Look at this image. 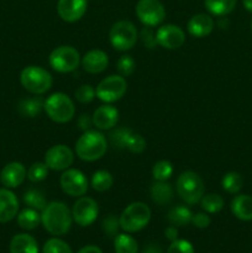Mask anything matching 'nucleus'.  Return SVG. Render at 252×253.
Returning <instances> with one entry per match:
<instances>
[{
    "instance_id": "8fccbe9b",
    "label": "nucleus",
    "mask_w": 252,
    "mask_h": 253,
    "mask_svg": "<svg viewBox=\"0 0 252 253\" xmlns=\"http://www.w3.org/2000/svg\"><path fill=\"white\" fill-rule=\"evenodd\" d=\"M142 253H156V252H155V250H153V249H150V250H147V251H145Z\"/></svg>"
},
{
    "instance_id": "dca6fc26",
    "label": "nucleus",
    "mask_w": 252,
    "mask_h": 253,
    "mask_svg": "<svg viewBox=\"0 0 252 253\" xmlns=\"http://www.w3.org/2000/svg\"><path fill=\"white\" fill-rule=\"evenodd\" d=\"M91 120H93V126H95L96 130H111L115 127L119 121V110L110 104H104L94 111Z\"/></svg>"
},
{
    "instance_id": "4c0bfd02",
    "label": "nucleus",
    "mask_w": 252,
    "mask_h": 253,
    "mask_svg": "<svg viewBox=\"0 0 252 253\" xmlns=\"http://www.w3.org/2000/svg\"><path fill=\"white\" fill-rule=\"evenodd\" d=\"M74 96H76L77 100L81 104H89L94 100V98L96 96V91L90 84H82L81 86H78L76 91H74Z\"/></svg>"
},
{
    "instance_id": "6e6552de",
    "label": "nucleus",
    "mask_w": 252,
    "mask_h": 253,
    "mask_svg": "<svg viewBox=\"0 0 252 253\" xmlns=\"http://www.w3.org/2000/svg\"><path fill=\"white\" fill-rule=\"evenodd\" d=\"M81 54L73 46L56 47L49 53V66L59 73H71L76 71L81 64Z\"/></svg>"
},
{
    "instance_id": "0eeeda50",
    "label": "nucleus",
    "mask_w": 252,
    "mask_h": 253,
    "mask_svg": "<svg viewBox=\"0 0 252 253\" xmlns=\"http://www.w3.org/2000/svg\"><path fill=\"white\" fill-rule=\"evenodd\" d=\"M138 32L135 25L128 20H120L111 26L109 32L110 43L116 51H128L136 44Z\"/></svg>"
},
{
    "instance_id": "37998d69",
    "label": "nucleus",
    "mask_w": 252,
    "mask_h": 253,
    "mask_svg": "<svg viewBox=\"0 0 252 253\" xmlns=\"http://www.w3.org/2000/svg\"><path fill=\"white\" fill-rule=\"evenodd\" d=\"M210 222H211V219L209 217V215L204 214V212H198L192 217V224L198 229H207Z\"/></svg>"
},
{
    "instance_id": "1a4fd4ad",
    "label": "nucleus",
    "mask_w": 252,
    "mask_h": 253,
    "mask_svg": "<svg viewBox=\"0 0 252 253\" xmlns=\"http://www.w3.org/2000/svg\"><path fill=\"white\" fill-rule=\"evenodd\" d=\"M127 90V82L120 74H113L104 78L96 86V96L105 104L115 103L125 95Z\"/></svg>"
},
{
    "instance_id": "de8ad7c7",
    "label": "nucleus",
    "mask_w": 252,
    "mask_h": 253,
    "mask_svg": "<svg viewBox=\"0 0 252 253\" xmlns=\"http://www.w3.org/2000/svg\"><path fill=\"white\" fill-rule=\"evenodd\" d=\"M229 20H227L226 16H219V20H217V26L220 27V29H226L227 26H229Z\"/></svg>"
},
{
    "instance_id": "f3484780",
    "label": "nucleus",
    "mask_w": 252,
    "mask_h": 253,
    "mask_svg": "<svg viewBox=\"0 0 252 253\" xmlns=\"http://www.w3.org/2000/svg\"><path fill=\"white\" fill-rule=\"evenodd\" d=\"M27 177V170L24 165L20 162H10L2 168L0 173V182L5 188L12 189L17 188L24 183Z\"/></svg>"
},
{
    "instance_id": "20e7f679",
    "label": "nucleus",
    "mask_w": 252,
    "mask_h": 253,
    "mask_svg": "<svg viewBox=\"0 0 252 253\" xmlns=\"http://www.w3.org/2000/svg\"><path fill=\"white\" fill-rule=\"evenodd\" d=\"M20 83L29 93L42 95L52 88L51 73L40 66H27L20 73Z\"/></svg>"
},
{
    "instance_id": "393cba45",
    "label": "nucleus",
    "mask_w": 252,
    "mask_h": 253,
    "mask_svg": "<svg viewBox=\"0 0 252 253\" xmlns=\"http://www.w3.org/2000/svg\"><path fill=\"white\" fill-rule=\"evenodd\" d=\"M205 7L214 16H226L234 11L237 0H204Z\"/></svg>"
},
{
    "instance_id": "3c124183",
    "label": "nucleus",
    "mask_w": 252,
    "mask_h": 253,
    "mask_svg": "<svg viewBox=\"0 0 252 253\" xmlns=\"http://www.w3.org/2000/svg\"><path fill=\"white\" fill-rule=\"evenodd\" d=\"M251 30H252V20H251Z\"/></svg>"
},
{
    "instance_id": "423d86ee",
    "label": "nucleus",
    "mask_w": 252,
    "mask_h": 253,
    "mask_svg": "<svg viewBox=\"0 0 252 253\" xmlns=\"http://www.w3.org/2000/svg\"><path fill=\"white\" fill-rule=\"evenodd\" d=\"M175 188L180 199L189 205L198 204L205 192L204 182L200 175L193 170H185L180 173Z\"/></svg>"
},
{
    "instance_id": "09e8293b",
    "label": "nucleus",
    "mask_w": 252,
    "mask_h": 253,
    "mask_svg": "<svg viewBox=\"0 0 252 253\" xmlns=\"http://www.w3.org/2000/svg\"><path fill=\"white\" fill-rule=\"evenodd\" d=\"M242 5L249 12H252V0H242Z\"/></svg>"
},
{
    "instance_id": "cd10ccee",
    "label": "nucleus",
    "mask_w": 252,
    "mask_h": 253,
    "mask_svg": "<svg viewBox=\"0 0 252 253\" xmlns=\"http://www.w3.org/2000/svg\"><path fill=\"white\" fill-rule=\"evenodd\" d=\"M114 178L110 172L105 169H99L91 175V188L99 193H104L113 187Z\"/></svg>"
},
{
    "instance_id": "e433bc0d",
    "label": "nucleus",
    "mask_w": 252,
    "mask_h": 253,
    "mask_svg": "<svg viewBox=\"0 0 252 253\" xmlns=\"http://www.w3.org/2000/svg\"><path fill=\"white\" fill-rule=\"evenodd\" d=\"M126 148L130 151L131 153H135V155H140L143 151L146 150V140L143 138V136H141L140 133H131L128 136L127 141H126Z\"/></svg>"
},
{
    "instance_id": "c9c22d12",
    "label": "nucleus",
    "mask_w": 252,
    "mask_h": 253,
    "mask_svg": "<svg viewBox=\"0 0 252 253\" xmlns=\"http://www.w3.org/2000/svg\"><path fill=\"white\" fill-rule=\"evenodd\" d=\"M42 253H73L71 246L63 240L59 239H49L43 245Z\"/></svg>"
},
{
    "instance_id": "72a5a7b5",
    "label": "nucleus",
    "mask_w": 252,
    "mask_h": 253,
    "mask_svg": "<svg viewBox=\"0 0 252 253\" xmlns=\"http://www.w3.org/2000/svg\"><path fill=\"white\" fill-rule=\"evenodd\" d=\"M132 131L127 127H118L109 135V141L114 148H126V141Z\"/></svg>"
},
{
    "instance_id": "a18cd8bd",
    "label": "nucleus",
    "mask_w": 252,
    "mask_h": 253,
    "mask_svg": "<svg viewBox=\"0 0 252 253\" xmlns=\"http://www.w3.org/2000/svg\"><path fill=\"white\" fill-rule=\"evenodd\" d=\"M165 236L167 237L168 240H169L170 242L175 241L178 237V231H177V227L173 226V225H170V226H168L167 229L165 230Z\"/></svg>"
},
{
    "instance_id": "7ed1b4c3",
    "label": "nucleus",
    "mask_w": 252,
    "mask_h": 253,
    "mask_svg": "<svg viewBox=\"0 0 252 253\" xmlns=\"http://www.w3.org/2000/svg\"><path fill=\"white\" fill-rule=\"evenodd\" d=\"M43 110L52 121L57 124H66L74 118L76 106L67 94L53 93L44 99Z\"/></svg>"
},
{
    "instance_id": "a19ab883",
    "label": "nucleus",
    "mask_w": 252,
    "mask_h": 253,
    "mask_svg": "<svg viewBox=\"0 0 252 253\" xmlns=\"http://www.w3.org/2000/svg\"><path fill=\"white\" fill-rule=\"evenodd\" d=\"M140 37L142 40V43L146 48L153 49L158 46L157 39H156V32L153 31L152 27L145 26L140 32Z\"/></svg>"
},
{
    "instance_id": "49530a36",
    "label": "nucleus",
    "mask_w": 252,
    "mask_h": 253,
    "mask_svg": "<svg viewBox=\"0 0 252 253\" xmlns=\"http://www.w3.org/2000/svg\"><path fill=\"white\" fill-rule=\"evenodd\" d=\"M77 253H103L98 246H93V245H88V246L82 247Z\"/></svg>"
},
{
    "instance_id": "39448f33",
    "label": "nucleus",
    "mask_w": 252,
    "mask_h": 253,
    "mask_svg": "<svg viewBox=\"0 0 252 253\" xmlns=\"http://www.w3.org/2000/svg\"><path fill=\"white\" fill-rule=\"evenodd\" d=\"M151 220V209L142 202L131 203L121 212L119 221L120 227L125 232L132 234L142 230Z\"/></svg>"
},
{
    "instance_id": "7c9ffc66",
    "label": "nucleus",
    "mask_w": 252,
    "mask_h": 253,
    "mask_svg": "<svg viewBox=\"0 0 252 253\" xmlns=\"http://www.w3.org/2000/svg\"><path fill=\"white\" fill-rule=\"evenodd\" d=\"M221 187L229 194H239L244 187V179L237 172H229L222 177Z\"/></svg>"
},
{
    "instance_id": "9b49d317",
    "label": "nucleus",
    "mask_w": 252,
    "mask_h": 253,
    "mask_svg": "<svg viewBox=\"0 0 252 253\" xmlns=\"http://www.w3.org/2000/svg\"><path fill=\"white\" fill-rule=\"evenodd\" d=\"M59 184L62 190L69 197L81 198L88 190V179L85 174L76 168H68L63 170L59 178Z\"/></svg>"
},
{
    "instance_id": "f8f14e48",
    "label": "nucleus",
    "mask_w": 252,
    "mask_h": 253,
    "mask_svg": "<svg viewBox=\"0 0 252 253\" xmlns=\"http://www.w3.org/2000/svg\"><path fill=\"white\" fill-rule=\"evenodd\" d=\"M99 215V205L93 198L81 197L72 208V217L79 226H90Z\"/></svg>"
},
{
    "instance_id": "f704fd0d",
    "label": "nucleus",
    "mask_w": 252,
    "mask_h": 253,
    "mask_svg": "<svg viewBox=\"0 0 252 253\" xmlns=\"http://www.w3.org/2000/svg\"><path fill=\"white\" fill-rule=\"evenodd\" d=\"M48 169L49 168L44 162H35L30 166L29 170H27V178L32 183L42 182L48 175Z\"/></svg>"
},
{
    "instance_id": "f03ea898",
    "label": "nucleus",
    "mask_w": 252,
    "mask_h": 253,
    "mask_svg": "<svg viewBox=\"0 0 252 253\" xmlns=\"http://www.w3.org/2000/svg\"><path fill=\"white\" fill-rule=\"evenodd\" d=\"M108 150V140L98 130H86L76 142L77 156L85 162H94L103 157Z\"/></svg>"
},
{
    "instance_id": "9d476101",
    "label": "nucleus",
    "mask_w": 252,
    "mask_h": 253,
    "mask_svg": "<svg viewBox=\"0 0 252 253\" xmlns=\"http://www.w3.org/2000/svg\"><path fill=\"white\" fill-rule=\"evenodd\" d=\"M135 11L138 20L148 27L158 26L166 17V9L160 0H138Z\"/></svg>"
},
{
    "instance_id": "2f4dec72",
    "label": "nucleus",
    "mask_w": 252,
    "mask_h": 253,
    "mask_svg": "<svg viewBox=\"0 0 252 253\" xmlns=\"http://www.w3.org/2000/svg\"><path fill=\"white\" fill-rule=\"evenodd\" d=\"M24 203L29 208L35 210H43L47 205V200L43 193L39 189H29L24 194Z\"/></svg>"
},
{
    "instance_id": "412c9836",
    "label": "nucleus",
    "mask_w": 252,
    "mask_h": 253,
    "mask_svg": "<svg viewBox=\"0 0 252 253\" xmlns=\"http://www.w3.org/2000/svg\"><path fill=\"white\" fill-rule=\"evenodd\" d=\"M232 215L241 221H252V197L247 194H237L230 204Z\"/></svg>"
},
{
    "instance_id": "c03bdc74",
    "label": "nucleus",
    "mask_w": 252,
    "mask_h": 253,
    "mask_svg": "<svg viewBox=\"0 0 252 253\" xmlns=\"http://www.w3.org/2000/svg\"><path fill=\"white\" fill-rule=\"evenodd\" d=\"M77 125H78V127L84 132V131L86 130H90V126H93V120H91V118L89 115L83 114V115L79 116L78 120H77Z\"/></svg>"
},
{
    "instance_id": "5701e85b",
    "label": "nucleus",
    "mask_w": 252,
    "mask_h": 253,
    "mask_svg": "<svg viewBox=\"0 0 252 253\" xmlns=\"http://www.w3.org/2000/svg\"><path fill=\"white\" fill-rule=\"evenodd\" d=\"M151 199L158 205H166L173 199V188L167 182H157L155 180L150 189Z\"/></svg>"
},
{
    "instance_id": "473e14b6",
    "label": "nucleus",
    "mask_w": 252,
    "mask_h": 253,
    "mask_svg": "<svg viewBox=\"0 0 252 253\" xmlns=\"http://www.w3.org/2000/svg\"><path fill=\"white\" fill-rule=\"evenodd\" d=\"M173 165L169 161H158L152 168V177L157 182H167L173 174Z\"/></svg>"
},
{
    "instance_id": "a211bd4d",
    "label": "nucleus",
    "mask_w": 252,
    "mask_h": 253,
    "mask_svg": "<svg viewBox=\"0 0 252 253\" xmlns=\"http://www.w3.org/2000/svg\"><path fill=\"white\" fill-rule=\"evenodd\" d=\"M81 64L86 73L99 74L108 68L109 57L103 49H90L82 57Z\"/></svg>"
},
{
    "instance_id": "58836bf2",
    "label": "nucleus",
    "mask_w": 252,
    "mask_h": 253,
    "mask_svg": "<svg viewBox=\"0 0 252 253\" xmlns=\"http://www.w3.org/2000/svg\"><path fill=\"white\" fill-rule=\"evenodd\" d=\"M136 63L135 59L132 58L128 54H125V56H121L120 58L118 59V63H116V69H118L119 74L123 77H128L135 72Z\"/></svg>"
},
{
    "instance_id": "ea45409f",
    "label": "nucleus",
    "mask_w": 252,
    "mask_h": 253,
    "mask_svg": "<svg viewBox=\"0 0 252 253\" xmlns=\"http://www.w3.org/2000/svg\"><path fill=\"white\" fill-rule=\"evenodd\" d=\"M101 229L108 237H115L118 235L119 229H121L119 217H116L113 214H109L101 222Z\"/></svg>"
},
{
    "instance_id": "aec40b11",
    "label": "nucleus",
    "mask_w": 252,
    "mask_h": 253,
    "mask_svg": "<svg viewBox=\"0 0 252 253\" xmlns=\"http://www.w3.org/2000/svg\"><path fill=\"white\" fill-rule=\"evenodd\" d=\"M214 27V19L208 14H197L190 17L189 21H188V32L197 39L209 36Z\"/></svg>"
},
{
    "instance_id": "a878e982",
    "label": "nucleus",
    "mask_w": 252,
    "mask_h": 253,
    "mask_svg": "<svg viewBox=\"0 0 252 253\" xmlns=\"http://www.w3.org/2000/svg\"><path fill=\"white\" fill-rule=\"evenodd\" d=\"M193 214L189 210V208L184 207V205H177V207L172 208L168 211L167 219L170 225L178 227V226H185V225L192 222Z\"/></svg>"
},
{
    "instance_id": "4468645a",
    "label": "nucleus",
    "mask_w": 252,
    "mask_h": 253,
    "mask_svg": "<svg viewBox=\"0 0 252 253\" xmlns=\"http://www.w3.org/2000/svg\"><path fill=\"white\" fill-rule=\"evenodd\" d=\"M158 46L166 49H177L185 42V34L178 25L167 24L158 27L156 31Z\"/></svg>"
},
{
    "instance_id": "bb28decb",
    "label": "nucleus",
    "mask_w": 252,
    "mask_h": 253,
    "mask_svg": "<svg viewBox=\"0 0 252 253\" xmlns=\"http://www.w3.org/2000/svg\"><path fill=\"white\" fill-rule=\"evenodd\" d=\"M40 222H41V214H39V210L32 208H26L17 214V224L24 230L36 229Z\"/></svg>"
},
{
    "instance_id": "2eb2a0df",
    "label": "nucleus",
    "mask_w": 252,
    "mask_h": 253,
    "mask_svg": "<svg viewBox=\"0 0 252 253\" xmlns=\"http://www.w3.org/2000/svg\"><path fill=\"white\" fill-rule=\"evenodd\" d=\"M88 0H58L57 12L66 22H76L84 16Z\"/></svg>"
},
{
    "instance_id": "79ce46f5",
    "label": "nucleus",
    "mask_w": 252,
    "mask_h": 253,
    "mask_svg": "<svg viewBox=\"0 0 252 253\" xmlns=\"http://www.w3.org/2000/svg\"><path fill=\"white\" fill-rule=\"evenodd\" d=\"M167 253H194V247L187 240H175L168 247Z\"/></svg>"
},
{
    "instance_id": "f257e3e1",
    "label": "nucleus",
    "mask_w": 252,
    "mask_h": 253,
    "mask_svg": "<svg viewBox=\"0 0 252 253\" xmlns=\"http://www.w3.org/2000/svg\"><path fill=\"white\" fill-rule=\"evenodd\" d=\"M41 222L47 232L53 236H63L71 230L72 210L62 202H51L41 212Z\"/></svg>"
},
{
    "instance_id": "c756f323",
    "label": "nucleus",
    "mask_w": 252,
    "mask_h": 253,
    "mask_svg": "<svg viewBox=\"0 0 252 253\" xmlns=\"http://www.w3.org/2000/svg\"><path fill=\"white\" fill-rule=\"evenodd\" d=\"M199 203L202 209L204 210L205 212H209V214H216V212L221 211L225 204L221 195L215 194V193L203 195V198L200 199Z\"/></svg>"
},
{
    "instance_id": "c85d7f7f",
    "label": "nucleus",
    "mask_w": 252,
    "mask_h": 253,
    "mask_svg": "<svg viewBox=\"0 0 252 253\" xmlns=\"http://www.w3.org/2000/svg\"><path fill=\"white\" fill-rule=\"evenodd\" d=\"M114 249L116 253H137L138 245L130 235L118 234L114 237Z\"/></svg>"
},
{
    "instance_id": "4be33fe9",
    "label": "nucleus",
    "mask_w": 252,
    "mask_h": 253,
    "mask_svg": "<svg viewBox=\"0 0 252 253\" xmlns=\"http://www.w3.org/2000/svg\"><path fill=\"white\" fill-rule=\"evenodd\" d=\"M10 253H39V245L31 235L17 234L10 242Z\"/></svg>"
},
{
    "instance_id": "ddd939ff",
    "label": "nucleus",
    "mask_w": 252,
    "mask_h": 253,
    "mask_svg": "<svg viewBox=\"0 0 252 253\" xmlns=\"http://www.w3.org/2000/svg\"><path fill=\"white\" fill-rule=\"evenodd\" d=\"M74 153L68 146L54 145L44 155V163L52 170H66L73 165Z\"/></svg>"
},
{
    "instance_id": "b1692460",
    "label": "nucleus",
    "mask_w": 252,
    "mask_h": 253,
    "mask_svg": "<svg viewBox=\"0 0 252 253\" xmlns=\"http://www.w3.org/2000/svg\"><path fill=\"white\" fill-rule=\"evenodd\" d=\"M44 99L36 95L32 98H25L19 103V113L25 118H36L43 110Z\"/></svg>"
},
{
    "instance_id": "6ab92c4d",
    "label": "nucleus",
    "mask_w": 252,
    "mask_h": 253,
    "mask_svg": "<svg viewBox=\"0 0 252 253\" xmlns=\"http://www.w3.org/2000/svg\"><path fill=\"white\" fill-rule=\"evenodd\" d=\"M19 211L17 197L7 188H0V224L14 219Z\"/></svg>"
}]
</instances>
